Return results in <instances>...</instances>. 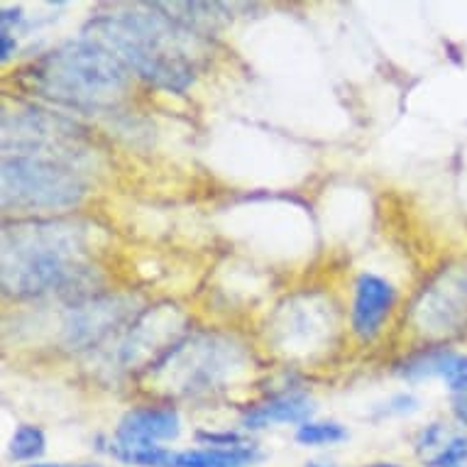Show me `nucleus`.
<instances>
[{
	"label": "nucleus",
	"mask_w": 467,
	"mask_h": 467,
	"mask_svg": "<svg viewBox=\"0 0 467 467\" xmlns=\"http://www.w3.org/2000/svg\"><path fill=\"white\" fill-rule=\"evenodd\" d=\"M445 384H448V389L460 394V397H465L467 394V355H455V360L451 362V368L445 372Z\"/></svg>",
	"instance_id": "obj_18"
},
{
	"label": "nucleus",
	"mask_w": 467,
	"mask_h": 467,
	"mask_svg": "<svg viewBox=\"0 0 467 467\" xmlns=\"http://www.w3.org/2000/svg\"><path fill=\"white\" fill-rule=\"evenodd\" d=\"M314 411L311 399L304 394H282L254 406L245 414V429H267L275 423H306Z\"/></svg>",
	"instance_id": "obj_11"
},
{
	"label": "nucleus",
	"mask_w": 467,
	"mask_h": 467,
	"mask_svg": "<svg viewBox=\"0 0 467 467\" xmlns=\"http://www.w3.org/2000/svg\"><path fill=\"white\" fill-rule=\"evenodd\" d=\"M306 467H336L333 462H308Z\"/></svg>",
	"instance_id": "obj_21"
},
{
	"label": "nucleus",
	"mask_w": 467,
	"mask_h": 467,
	"mask_svg": "<svg viewBox=\"0 0 467 467\" xmlns=\"http://www.w3.org/2000/svg\"><path fill=\"white\" fill-rule=\"evenodd\" d=\"M348 431L340 423H301L296 431V441L304 445H326L345 441Z\"/></svg>",
	"instance_id": "obj_16"
},
{
	"label": "nucleus",
	"mask_w": 467,
	"mask_h": 467,
	"mask_svg": "<svg viewBox=\"0 0 467 467\" xmlns=\"http://www.w3.org/2000/svg\"><path fill=\"white\" fill-rule=\"evenodd\" d=\"M182 421L174 409H132L123 416L115 438L125 443H157L179 436Z\"/></svg>",
	"instance_id": "obj_10"
},
{
	"label": "nucleus",
	"mask_w": 467,
	"mask_h": 467,
	"mask_svg": "<svg viewBox=\"0 0 467 467\" xmlns=\"http://www.w3.org/2000/svg\"><path fill=\"white\" fill-rule=\"evenodd\" d=\"M416 323L429 336H452L467 323V269H448L416 304Z\"/></svg>",
	"instance_id": "obj_5"
},
{
	"label": "nucleus",
	"mask_w": 467,
	"mask_h": 467,
	"mask_svg": "<svg viewBox=\"0 0 467 467\" xmlns=\"http://www.w3.org/2000/svg\"><path fill=\"white\" fill-rule=\"evenodd\" d=\"M88 228L74 221H17L3 230V289L13 296L64 291L86 275Z\"/></svg>",
	"instance_id": "obj_2"
},
{
	"label": "nucleus",
	"mask_w": 467,
	"mask_h": 467,
	"mask_svg": "<svg viewBox=\"0 0 467 467\" xmlns=\"http://www.w3.org/2000/svg\"><path fill=\"white\" fill-rule=\"evenodd\" d=\"M110 452L128 465L138 467H171V458H174V452L164 451L157 443H125L118 438Z\"/></svg>",
	"instance_id": "obj_14"
},
{
	"label": "nucleus",
	"mask_w": 467,
	"mask_h": 467,
	"mask_svg": "<svg viewBox=\"0 0 467 467\" xmlns=\"http://www.w3.org/2000/svg\"><path fill=\"white\" fill-rule=\"evenodd\" d=\"M465 467H467V465H465Z\"/></svg>",
	"instance_id": "obj_25"
},
{
	"label": "nucleus",
	"mask_w": 467,
	"mask_h": 467,
	"mask_svg": "<svg viewBox=\"0 0 467 467\" xmlns=\"http://www.w3.org/2000/svg\"><path fill=\"white\" fill-rule=\"evenodd\" d=\"M182 326L174 308H157L140 316V321L128 330L125 343L120 345V362L125 368H160L169 355L177 350Z\"/></svg>",
	"instance_id": "obj_6"
},
{
	"label": "nucleus",
	"mask_w": 467,
	"mask_h": 467,
	"mask_svg": "<svg viewBox=\"0 0 467 467\" xmlns=\"http://www.w3.org/2000/svg\"><path fill=\"white\" fill-rule=\"evenodd\" d=\"M452 414H455V419H458V421L467 429V394L452 401Z\"/></svg>",
	"instance_id": "obj_20"
},
{
	"label": "nucleus",
	"mask_w": 467,
	"mask_h": 467,
	"mask_svg": "<svg viewBox=\"0 0 467 467\" xmlns=\"http://www.w3.org/2000/svg\"><path fill=\"white\" fill-rule=\"evenodd\" d=\"M32 88L49 100L78 110H106L120 103L130 69L106 47L81 39L45 54L27 74Z\"/></svg>",
	"instance_id": "obj_3"
},
{
	"label": "nucleus",
	"mask_w": 467,
	"mask_h": 467,
	"mask_svg": "<svg viewBox=\"0 0 467 467\" xmlns=\"http://www.w3.org/2000/svg\"><path fill=\"white\" fill-rule=\"evenodd\" d=\"M0 189L5 211H64L86 196V182L74 164L30 154L3 157Z\"/></svg>",
	"instance_id": "obj_4"
},
{
	"label": "nucleus",
	"mask_w": 467,
	"mask_h": 467,
	"mask_svg": "<svg viewBox=\"0 0 467 467\" xmlns=\"http://www.w3.org/2000/svg\"><path fill=\"white\" fill-rule=\"evenodd\" d=\"M184 350L189 353V360H179L177 355L171 353L167 360L161 362L160 368H174L177 372L184 375L182 389L186 391H203L211 389L218 379L223 377L228 362L221 360L223 353H228L225 345H215L213 337H203L201 343L184 345Z\"/></svg>",
	"instance_id": "obj_8"
},
{
	"label": "nucleus",
	"mask_w": 467,
	"mask_h": 467,
	"mask_svg": "<svg viewBox=\"0 0 467 467\" xmlns=\"http://www.w3.org/2000/svg\"><path fill=\"white\" fill-rule=\"evenodd\" d=\"M84 37L103 45L128 69L167 91H184L193 81L199 35L179 25L160 3L93 17Z\"/></svg>",
	"instance_id": "obj_1"
},
{
	"label": "nucleus",
	"mask_w": 467,
	"mask_h": 467,
	"mask_svg": "<svg viewBox=\"0 0 467 467\" xmlns=\"http://www.w3.org/2000/svg\"><path fill=\"white\" fill-rule=\"evenodd\" d=\"M467 462V436L452 433L443 448L426 462L429 467H465Z\"/></svg>",
	"instance_id": "obj_17"
},
{
	"label": "nucleus",
	"mask_w": 467,
	"mask_h": 467,
	"mask_svg": "<svg viewBox=\"0 0 467 467\" xmlns=\"http://www.w3.org/2000/svg\"><path fill=\"white\" fill-rule=\"evenodd\" d=\"M32 467H64V465H32Z\"/></svg>",
	"instance_id": "obj_23"
},
{
	"label": "nucleus",
	"mask_w": 467,
	"mask_h": 467,
	"mask_svg": "<svg viewBox=\"0 0 467 467\" xmlns=\"http://www.w3.org/2000/svg\"><path fill=\"white\" fill-rule=\"evenodd\" d=\"M455 350L451 348H431V350H423V353L414 355L411 360H406L401 365V375L409 377V379H423V377H445L451 362L455 360Z\"/></svg>",
	"instance_id": "obj_13"
},
{
	"label": "nucleus",
	"mask_w": 467,
	"mask_h": 467,
	"mask_svg": "<svg viewBox=\"0 0 467 467\" xmlns=\"http://www.w3.org/2000/svg\"><path fill=\"white\" fill-rule=\"evenodd\" d=\"M130 314V304L118 296H103V299H88L84 304L71 306L64 333L71 348H91L100 343L108 333H113Z\"/></svg>",
	"instance_id": "obj_7"
},
{
	"label": "nucleus",
	"mask_w": 467,
	"mask_h": 467,
	"mask_svg": "<svg viewBox=\"0 0 467 467\" xmlns=\"http://www.w3.org/2000/svg\"><path fill=\"white\" fill-rule=\"evenodd\" d=\"M394 306V289L384 282L382 276L362 275L355 286L353 328L362 340L375 337L382 328L384 318Z\"/></svg>",
	"instance_id": "obj_9"
},
{
	"label": "nucleus",
	"mask_w": 467,
	"mask_h": 467,
	"mask_svg": "<svg viewBox=\"0 0 467 467\" xmlns=\"http://www.w3.org/2000/svg\"><path fill=\"white\" fill-rule=\"evenodd\" d=\"M45 452V433L35 426H20L10 441V455L16 460H32Z\"/></svg>",
	"instance_id": "obj_15"
},
{
	"label": "nucleus",
	"mask_w": 467,
	"mask_h": 467,
	"mask_svg": "<svg viewBox=\"0 0 467 467\" xmlns=\"http://www.w3.org/2000/svg\"><path fill=\"white\" fill-rule=\"evenodd\" d=\"M369 467H399V465H391V462H377V465H369Z\"/></svg>",
	"instance_id": "obj_22"
},
{
	"label": "nucleus",
	"mask_w": 467,
	"mask_h": 467,
	"mask_svg": "<svg viewBox=\"0 0 467 467\" xmlns=\"http://www.w3.org/2000/svg\"><path fill=\"white\" fill-rule=\"evenodd\" d=\"M260 460V452L253 445H233V448H201V451L174 452L171 467H247Z\"/></svg>",
	"instance_id": "obj_12"
},
{
	"label": "nucleus",
	"mask_w": 467,
	"mask_h": 467,
	"mask_svg": "<svg viewBox=\"0 0 467 467\" xmlns=\"http://www.w3.org/2000/svg\"><path fill=\"white\" fill-rule=\"evenodd\" d=\"M416 406H419V401L411 394H399L384 406V411L387 414H406V411H416Z\"/></svg>",
	"instance_id": "obj_19"
},
{
	"label": "nucleus",
	"mask_w": 467,
	"mask_h": 467,
	"mask_svg": "<svg viewBox=\"0 0 467 467\" xmlns=\"http://www.w3.org/2000/svg\"><path fill=\"white\" fill-rule=\"evenodd\" d=\"M81 467H93V465H81Z\"/></svg>",
	"instance_id": "obj_24"
}]
</instances>
